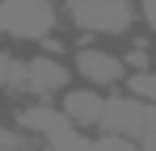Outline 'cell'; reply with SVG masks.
<instances>
[{"mask_svg": "<svg viewBox=\"0 0 156 151\" xmlns=\"http://www.w3.org/2000/svg\"><path fill=\"white\" fill-rule=\"evenodd\" d=\"M152 42H156V38H152Z\"/></svg>", "mask_w": 156, "mask_h": 151, "instance_id": "cell-10", "label": "cell"}, {"mask_svg": "<svg viewBox=\"0 0 156 151\" xmlns=\"http://www.w3.org/2000/svg\"><path fill=\"white\" fill-rule=\"evenodd\" d=\"M63 38L68 42H114L127 46L144 34L139 0H59Z\"/></svg>", "mask_w": 156, "mask_h": 151, "instance_id": "cell-1", "label": "cell"}, {"mask_svg": "<svg viewBox=\"0 0 156 151\" xmlns=\"http://www.w3.org/2000/svg\"><path fill=\"white\" fill-rule=\"evenodd\" d=\"M26 101V50L0 42V109Z\"/></svg>", "mask_w": 156, "mask_h": 151, "instance_id": "cell-7", "label": "cell"}, {"mask_svg": "<svg viewBox=\"0 0 156 151\" xmlns=\"http://www.w3.org/2000/svg\"><path fill=\"white\" fill-rule=\"evenodd\" d=\"M0 42L17 50L68 46L59 0H0Z\"/></svg>", "mask_w": 156, "mask_h": 151, "instance_id": "cell-2", "label": "cell"}, {"mask_svg": "<svg viewBox=\"0 0 156 151\" xmlns=\"http://www.w3.org/2000/svg\"><path fill=\"white\" fill-rule=\"evenodd\" d=\"M127 88H131V92H139V97L156 109V63H152V67H144V72H135Z\"/></svg>", "mask_w": 156, "mask_h": 151, "instance_id": "cell-8", "label": "cell"}, {"mask_svg": "<svg viewBox=\"0 0 156 151\" xmlns=\"http://www.w3.org/2000/svg\"><path fill=\"white\" fill-rule=\"evenodd\" d=\"M152 134H156V109L139 97V92H131V88L105 92L97 139H114V143H127V147H144Z\"/></svg>", "mask_w": 156, "mask_h": 151, "instance_id": "cell-4", "label": "cell"}, {"mask_svg": "<svg viewBox=\"0 0 156 151\" xmlns=\"http://www.w3.org/2000/svg\"><path fill=\"white\" fill-rule=\"evenodd\" d=\"M72 63H68V46H42L26 50V101L21 105H55L72 88Z\"/></svg>", "mask_w": 156, "mask_h": 151, "instance_id": "cell-5", "label": "cell"}, {"mask_svg": "<svg viewBox=\"0 0 156 151\" xmlns=\"http://www.w3.org/2000/svg\"><path fill=\"white\" fill-rule=\"evenodd\" d=\"M55 109H59V118H63L68 130H76V134H97L101 109H105V92L89 88V84H72L63 97L55 101Z\"/></svg>", "mask_w": 156, "mask_h": 151, "instance_id": "cell-6", "label": "cell"}, {"mask_svg": "<svg viewBox=\"0 0 156 151\" xmlns=\"http://www.w3.org/2000/svg\"><path fill=\"white\" fill-rule=\"evenodd\" d=\"M139 25L148 38H156V0H139Z\"/></svg>", "mask_w": 156, "mask_h": 151, "instance_id": "cell-9", "label": "cell"}, {"mask_svg": "<svg viewBox=\"0 0 156 151\" xmlns=\"http://www.w3.org/2000/svg\"><path fill=\"white\" fill-rule=\"evenodd\" d=\"M68 63H72V80L97 92H118L135 76L127 46L114 42H68Z\"/></svg>", "mask_w": 156, "mask_h": 151, "instance_id": "cell-3", "label": "cell"}]
</instances>
